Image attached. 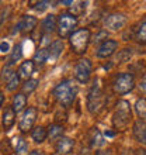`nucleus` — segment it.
Returning a JSON list of instances; mask_svg holds the SVG:
<instances>
[{"label":"nucleus","mask_w":146,"mask_h":155,"mask_svg":"<svg viewBox=\"0 0 146 155\" xmlns=\"http://www.w3.org/2000/svg\"><path fill=\"white\" fill-rule=\"evenodd\" d=\"M53 155H61V154H53Z\"/></svg>","instance_id":"58836bf2"},{"label":"nucleus","mask_w":146,"mask_h":155,"mask_svg":"<svg viewBox=\"0 0 146 155\" xmlns=\"http://www.w3.org/2000/svg\"><path fill=\"white\" fill-rule=\"evenodd\" d=\"M0 102H2V106L4 104V94L3 93H0Z\"/></svg>","instance_id":"4c0bfd02"},{"label":"nucleus","mask_w":146,"mask_h":155,"mask_svg":"<svg viewBox=\"0 0 146 155\" xmlns=\"http://www.w3.org/2000/svg\"><path fill=\"white\" fill-rule=\"evenodd\" d=\"M36 86H38V81H35V79H28V81H25V83L23 85V93L24 94L33 93L34 90L36 89Z\"/></svg>","instance_id":"a878e982"},{"label":"nucleus","mask_w":146,"mask_h":155,"mask_svg":"<svg viewBox=\"0 0 146 155\" xmlns=\"http://www.w3.org/2000/svg\"><path fill=\"white\" fill-rule=\"evenodd\" d=\"M34 68H35L34 61H25V62H23V64L20 65V68H18V76L28 81L30 76L34 74Z\"/></svg>","instance_id":"f3484780"},{"label":"nucleus","mask_w":146,"mask_h":155,"mask_svg":"<svg viewBox=\"0 0 146 155\" xmlns=\"http://www.w3.org/2000/svg\"><path fill=\"white\" fill-rule=\"evenodd\" d=\"M94 155H115L113 152V150H100V151H97Z\"/></svg>","instance_id":"473e14b6"},{"label":"nucleus","mask_w":146,"mask_h":155,"mask_svg":"<svg viewBox=\"0 0 146 155\" xmlns=\"http://www.w3.org/2000/svg\"><path fill=\"white\" fill-rule=\"evenodd\" d=\"M89 141H90V147L91 148H100L103 147L106 141H104V137L100 133L98 128H91L89 133Z\"/></svg>","instance_id":"ddd939ff"},{"label":"nucleus","mask_w":146,"mask_h":155,"mask_svg":"<svg viewBox=\"0 0 146 155\" xmlns=\"http://www.w3.org/2000/svg\"><path fill=\"white\" fill-rule=\"evenodd\" d=\"M36 120V109L35 107H28L24 111V114L20 120V130L23 133H27L34 127V123Z\"/></svg>","instance_id":"1a4fd4ad"},{"label":"nucleus","mask_w":146,"mask_h":155,"mask_svg":"<svg viewBox=\"0 0 146 155\" xmlns=\"http://www.w3.org/2000/svg\"><path fill=\"white\" fill-rule=\"evenodd\" d=\"M126 24V17L122 13H111L104 18V25L111 31H118Z\"/></svg>","instance_id":"6e6552de"},{"label":"nucleus","mask_w":146,"mask_h":155,"mask_svg":"<svg viewBox=\"0 0 146 155\" xmlns=\"http://www.w3.org/2000/svg\"><path fill=\"white\" fill-rule=\"evenodd\" d=\"M106 104V96L103 93L101 86L98 85V81H94V85L91 86V89L87 96V107L91 114H97L101 111V109Z\"/></svg>","instance_id":"7ed1b4c3"},{"label":"nucleus","mask_w":146,"mask_h":155,"mask_svg":"<svg viewBox=\"0 0 146 155\" xmlns=\"http://www.w3.org/2000/svg\"><path fill=\"white\" fill-rule=\"evenodd\" d=\"M91 33L89 28H79L69 37V42L72 49L76 54H84L89 47Z\"/></svg>","instance_id":"20e7f679"},{"label":"nucleus","mask_w":146,"mask_h":155,"mask_svg":"<svg viewBox=\"0 0 146 155\" xmlns=\"http://www.w3.org/2000/svg\"><path fill=\"white\" fill-rule=\"evenodd\" d=\"M46 61H49V49H46V48L38 49L35 52V55H34V64L44 65Z\"/></svg>","instance_id":"aec40b11"},{"label":"nucleus","mask_w":146,"mask_h":155,"mask_svg":"<svg viewBox=\"0 0 146 155\" xmlns=\"http://www.w3.org/2000/svg\"><path fill=\"white\" fill-rule=\"evenodd\" d=\"M63 134V127L59 124H51L48 128V137L49 138H58Z\"/></svg>","instance_id":"5701e85b"},{"label":"nucleus","mask_w":146,"mask_h":155,"mask_svg":"<svg viewBox=\"0 0 146 155\" xmlns=\"http://www.w3.org/2000/svg\"><path fill=\"white\" fill-rule=\"evenodd\" d=\"M139 89L142 90L143 93H146V75L142 78V81H141V83H139Z\"/></svg>","instance_id":"72a5a7b5"},{"label":"nucleus","mask_w":146,"mask_h":155,"mask_svg":"<svg viewBox=\"0 0 146 155\" xmlns=\"http://www.w3.org/2000/svg\"><path fill=\"white\" fill-rule=\"evenodd\" d=\"M121 155H136V152L132 151V150H124L121 152Z\"/></svg>","instance_id":"c9c22d12"},{"label":"nucleus","mask_w":146,"mask_h":155,"mask_svg":"<svg viewBox=\"0 0 146 155\" xmlns=\"http://www.w3.org/2000/svg\"><path fill=\"white\" fill-rule=\"evenodd\" d=\"M77 25V17H75L70 13H62L58 18V34L61 38L70 37L75 33V28Z\"/></svg>","instance_id":"39448f33"},{"label":"nucleus","mask_w":146,"mask_h":155,"mask_svg":"<svg viewBox=\"0 0 146 155\" xmlns=\"http://www.w3.org/2000/svg\"><path fill=\"white\" fill-rule=\"evenodd\" d=\"M16 75V72L10 69V66H7V68H4L3 69V74H2V78H3V81H6V83H7L10 79H11L13 76Z\"/></svg>","instance_id":"c756f323"},{"label":"nucleus","mask_w":146,"mask_h":155,"mask_svg":"<svg viewBox=\"0 0 146 155\" xmlns=\"http://www.w3.org/2000/svg\"><path fill=\"white\" fill-rule=\"evenodd\" d=\"M25 104H27V97H25L24 93H17L13 97V109L16 113H20V111L24 110Z\"/></svg>","instance_id":"6ab92c4d"},{"label":"nucleus","mask_w":146,"mask_h":155,"mask_svg":"<svg viewBox=\"0 0 146 155\" xmlns=\"http://www.w3.org/2000/svg\"><path fill=\"white\" fill-rule=\"evenodd\" d=\"M136 41L141 44H146V18L141 21V24L136 31Z\"/></svg>","instance_id":"4be33fe9"},{"label":"nucleus","mask_w":146,"mask_h":155,"mask_svg":"<svg viewBox=\"0 0 146 155\" xmlns=\"http://www.w3.org/2000/svg\"><path fill=\"white\" fill-rule=\"evenodd\" d=\"M36 24H38L36 17H34V16H24V18L20 21L21 31H23V33H31V31H33V30L36 27Z\"/></svg>","instance_id":"a211bd4d"},{"label":"nucleus","mask_w":146,"mask_h":155,"mask_svg":"<svg viewBox=\"0 0 146 155\" xmlns=\"http://www.w3.org/2000/svg\"><path fill=\"white\" fill-rule=\"evenodd\" d=\"M53 96L56 97V100L61 103L62 106L70 107L75 102V99L77 96V86L75 85V82L70 79L62 81L56 87L53 89Z\"/></svg>","instance_id":"f257e3e1"},{"label":"nucleus","mask_w":146,"mask_h":155,"mask_svg":"<svg viewBox=\"0 0 146 155\" xmlns=\"http://www.w3.org/2000/svg\"><path fill=\"white\" fill-rule=\"evenodd\" d=\"M135 110L139 114V117H146V99H138L136 104H135Z\"/></svg>","instance_id":"bb28decb"},{"label":"nucleus","mask_w":146,"mask_h":155,"mask_svg":"<svg viewBox=\"0 0 146 155\" xmlns=\"http://www.w3.org/2000/svg\"><path fill=\"white\" fill-rule=\"evenodd\" d=\"M91 69H93V65L90 59H80L75 66V78L80 83H86L91 76Z\"/></svg>","instance_id":"0eeeda50"},{"label":"nucleus","mask_w":146,"mask_h":155,"mask_svg":"<svg viewBox=\"0 0 146 155\" xmlns=\"http://www.w3.org/2000/svg\"><path fill=\"white\" fill-rule=\"evenodd\" d=\"M134 87H135V79H134V76L131 74H128V72L119 74L115 78V81H114V83H113L114 92L118 94L129 93Z\"/></svg>","instance_id":"423d86ee"},{"label":"nucleus","mask_w":146,"mask_h":155,"mask_svg":"<svg viewBox=\"0 0 146 155\" xmlns=\"http://www.w3.org/2000/svg\"><path fill=\"white\" fill-rule=\"evenodd\" d=\"M132 118V111H131V104L126 100H119L115 106V111L113 114V126L115 130L124 131L129 126V121Z\"/></svg>","instance_id":"f03ea898"},{"label":"nucleus","mask_w":146,"mask_h":155,"mask_svg":"<svg viewBox=\"0 0 146 155\" xmlns=\"http://www.w3.org/2000/svg\"><path fill=\"white\" fill-rule=\"evenodd\" d=\"M129 58H131V49H124V51L118 55V61L125 62V61H128Z\"/></svg>","instance_id":"7c9ffc66"},{"label":"nucleus","mask_w":146,"mask_h":155,"mask_svg":"<svg viewBox=\"0 0 146 155\" xmlns=\"http://www.w3.org/2000/svg\"><path fill=\"white\" fill-rule=\"evenodd\" d=\"M134 135L139 143L146 144V121L145 120H138V121H135Z\"/></svg>","instance_id":"4468645a"},{"label":"nucleus","mask_w":146,"mask_h":155,"mask_svg":"<svg viewBox=\"0 0 146 155\" xmlns=\"http://www.w3.org/2000/svg\"><path fill=\"white\" fill-rule=\"evenodd\" d=\"M0 48H2V52L3 54H6V52H8V42H6V41H2V44H0Z\"/></svg>","instance_id":"f704fd0d"},{"label":"nucleus","mask_w":146,"mask_h":155,"mask_svg":"<svg viewBox=\"0 0 146 155\" xmlns=\"http://www.w3.org/2000/svg\"><path fill=\"white\" fill-rule=\"evenodd\" d=\"M20 79H21V78L18 76L17 74L14 75V76H13L11 79H10V81L6 83V87H7V90H10V92H11V90H16L17 87H18V85H20Z\"/></svg>","instance_id":"c85d7f7f"},{"label":"nucleus","mask_w":146,"mask_h":155,"mask_svg":"<svg viewBox=\"0 0 146 155\" xmlns=\"http://www.w3.org/2000/svg\"><path fill=\"white\" fill-rule=\"evenodd\" d=\"M48 2H36V3H35V6H34V8H35V10H36V12H44V10H45V8H46V7H48Z\"/></svg>","instance_id":"2f4dec72"},{"label":"nucleus","mask_w":146,"mask_h":155,"mask_svg":"<svg viewBox=\"0 0 146 155\" xmlns=\"http://www.w3.org/2000/svg\"><path fill=\"white\" fill-rule=\"evenodd\" d=\"M21 57H23V45L18 44L14 47V49H13V52H11V57H10V65H13V64H16L17 61H20Z\"/></svg>","instance_id":"b1692460"},{"label":"nucleus","mask_w":146,"mask_h":155,"mask_svg":"<svg viewBox=\"0 0 146 155\" xmlns=\"http://www.w3.org/2000/svg\"><path fill=\"white\" fill-rule=\"evenodd\" d=\"M75 147V141L72 138H68V137H62V138L58 140L56 143V152L61 155L65 154H70Z\"/></svg>","instance_id":"9b49d317"},{"label":"nucleus","mask_w":146,"mask_h":155,"mask_svg":"<svg viewBox=\"0 0 146 155\" xmlns=\"http://www.w3.org/2000/svg\"><path fill=\"white\" fill-rule=\"evenodd\" d=\"M2 123H3L4 131H8L13 126H14V123H16V111H14V109H10V107H7V109L3 111Z\"/></svg>","instance_id":"2eb2a0df"},{"label":"nucleus","mask_w":146,"mask_h":155,"mask_svg":"<svg viewBox=\"0 0 146 155\" xmlns=\"http://www.w3.org/2000/svg\"><path fill=\"white\" fill-rule=\"evenodd\" d=\"M30 155H44V152H42V151H36V150H35V151L30 152Z\"/></svg>","instance_id":"e433bc0d"},{"label":"nucleus","mask_w":146,"mask_h":155,"mask_svg":"<svg viewBox=\"0 0 146 155\" xmlns=\"http://www.w3.org/2000/svg\"><path fill=\"white\" fill-rule=\"evenodd\" d=\"M63 48H65V45H63L62 40H55L53 42H51V45H49V61L51 62L56 61L58 58L61 57Z\"/></svg>","instance_id":"f8f14e48"},{"label":"nucleus","mask_w":146,"mask_h":155,"mask_svg":"<svg viewBox=\"0 0 146 155\" xmlns=\"http://www.w3.org/2000/svg\"><path fill=\"white\" fill-rule=\"evenodd\" d=\"M118 48V42L114 40H106L103 41L101 45L97 49V57L98 58H108L111 57Z\"/></svg>","instance_id":"9d476101"},{"label":"nucleus","mask_w":146,"mask_h":155,"mask_svg":"<svg viewBox=\"0 0 146 155\" xmlns=\"http://www.w3.org/2000/svg\"><path fill=\"white\" fill-rule=\"evenodd\" d=\"M86 2H79V3L76 4V6H73L72 8H70V14H73L75 17H77L79 14H81V13H84L86 10Z\"/></svg>","instance_id":"cd10ccee"},{"label":"nucleus","mask_w":146,"mask_h":155,"mask_svg":"<svg viewBox=\"0 0 146 155\" xmlns=\"http://www.w3.org/2000/svg\"><path fill=\"white\" fill-rule=\"evenodd\" d=\"M33 140L35 141V143H44L45 140H46V137H48V131L45 130L44 127H35L33 130Z\"/></svg>","instance_id":"412c9836"},{"label":"nucleus","mask_w":146,"mask_h":155,"mask_svg":"<svg viewBox=\"0 0 146 155\" xmlns=\"http://www.w3.org/2000/svg\"><path fill=\"white\" fill-rule=\"evenodd\" d=\"M42 30H44L45 34H52L55 30H58V20L55 18V16L53 14H49V16H46L44 18V21H42Z\"/></svg>","instance_id":"dca6fc26"},{"label":"nucleus","mask_w":146,"mask_h":155,"mask_svg":"<svg viewBox=\"0 0 146 155\" xmlns=\"http://www.w3.org/2000/svg\"><path fill=\"white\" fill-rule=\"evenodd\" d=\"M28 151V147H27V143H25L24 138H17V144H16V155H27Z\"/></svg>","instance_id":"393cba45"}]
</instances>
